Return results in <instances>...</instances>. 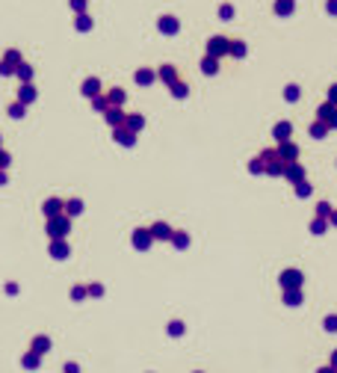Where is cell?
I'll use <instances>...</instances> for the list:
<instances>
[{
	"mask_svg": "<svg viewBox=\"0 0 337 373\" xmlns=\"http://www.w3.org/2000/svg\"><path fill=\"white\" fill-rule=\"evenodd\" d=\"M68 228H71L68 216H53V220H48V234H51V240L68 237Z\"/></svg>",
	"mask_w": 337,
	"mask_h": 373,
	"instance_id": "6da1fadb",
	"label": "cell"
},
{
	"mask_svg": "<svg viewBox=\"0 0 337 373\" xmlns=\"http://www.w3.org/2000/svg\"><path fill=\"white\" fill-rule=\"evenodd\" d=\"M228 48H231V39H225V36H213V39L207 42V56L219 59V56L228 53Z\"/></svg>",
	"mask_w": 337,
	"mask_h": 373,
	"instance_id": "7a4b0ae2",
	"label": "cell"
},
{
	"mask_svg": "<svg viewBox=\"0 0 337 373\" xmlns=\"http://www.w3.org/2000/svg\"><path fill=\"white\" fill-rule=\"evenodd\" d=\"M42 210H45V216H48V220H53V216H62V210H65V202H62V199H48Z\"/></svg>",
	"mask_w": 337,
	"mask_h": 373,
	"instance_id": "3957f363",
	"label": "cell"
},
{
	"mask_svg": "<svg viewBox=\"0 0 337 373\" xmlns=\"http://www.w3.org/2000/svg\"><path fill=\"white\" fill-rule=\"evenodd\" d=\"M320 119L328 128H337V104H322L320 107Z\"/></svg>",
	"mask_w": 337,
	"mask_h": 373,
	"instance_id": "277c9868",
	"label": "cell"
},
{
	"mask_svg": "<svg viewBox=\"0 0 337 373\" xmlns=\"http://www.w3.org/2000/svg\"><path fill=\"white\" fill-rule=\"evenodd\" d=\"M178 30H181V21H178V18H172V15L160 18V33L172 36V33H178Z\"/></svg>",
	"mask_w": 337,
	"mask_h": 373,
	"instance_id": "5b68a950",
	"label": "cell"
},
{
	"mask_svg": "<svg viewBox=\"0 0 337 373\" xmlns=\"http://www.w3.org/2000/svg\"><path fill=\"white\" fill-rule=\"evenodd\" d=\"M104 116H107V121H110L113 128H121V125H124V119H127V116H124L118 107H107V110H104Z\"/></svg>",
	"mask_w": 337,
	"mask_h": 373,
	"instance_id": "8992f818",
	"label": "cell"
},
{
	"mask_svg": "<svg viewBox=\"0 0 337 373\" xmlns=\"http://www.w3.org/2000/svg\"><path fill=\"white\" fill-rule=\"evenodd\" d=\"M148 231H151V237H154V240H172V234H175V231L168 228L166 222H157V225H151Z\"/></svg>",
	"mask_w": 337,
	"mask_h": 373,
	"instance_id": "52a82bcc",
	"label": "cell"
},
{
	"mask_svg": "<svg viewBox=\"0 0 337 373\" xmlns=\"http://www.w3.org/2000/svg\"><path fill=\"white\" fill-rule=\"evenodd\" d=\"M80 92H83L86 98H95V95L101 92V83H98V77H86L83 86H80Z\"/></svg>",
	"mask_w": 337,
	"mask_h": 373,
	"instance_id": "ba28073f",
	"label": "cell"
},
{
	"mask_svg": "<svg viewBox=\"0 0 337 373\" xmlns=\"http://www.w3.org/2000/svg\"><path fill=\"white\" fill-rule=\"evenodd\" d=\"M18 101L24 104V107H27V104H33L36 101V86L33 83H24V86H21V89H18Z\"/></svg>",
	"mask_w": 337,
	"mask_h": 373,
	"instance_id": "9c48e42d",
	"label": "cell"
},
{
	"mask_svg": "<svg viewBox=\"0 0 337 373\" xmlns=\"http://www.w3.org/2000/svg\"><path fill=\"white\" fill-rule=\"evenodd\" d=\"M151 231H145V228H139V231H136L133 234V246L136 249H148V246H151Z\"/></svg>",
	"mask_w": 337,
	"mask_h": 373,
	"instance_id": "30bf717a",
	"label": "cell"
},
{
	"mask_svg": "<svg viewBox=\"0 0 337 373\" xmlns=\"http://www.w3.org/2000/svg\"><path fill=\"white\" fill-rule=\"evenodd\" d=\"M281 282H284V288H299V285H302V272L299 270H287L284 275H281Z\"/></svg>",
	"mask_w": 337,
	"mask_h": 373,
	"instance_id": "8fae6325",
	"label": "cell"
},
{
	"mask_svg": "<svg viewBox=\"0 0 337 373\" xmlns=\"http://www.w3.org/2000/svg\"><path fill=\"white\" fill-rule=\"evenodd\" d=\"M68 252H71V249H68V243L62 237L51 243V255H53V258H68Z\"/></svg>",
	"mask_w": 337,
	"mask_h": 373,
	"instance_id": "7c38bea8",
	"label": "cell"
},
{
	"mask_svg": "<svg viewBox=\"0 0 337 373\" xmlns=\"http://www.w3.org/2000/svg\"><path fill=\"white\" fill-rule=\"evenodd\" d=\"M51 350V338H45V335H39V338H33V353H39V356H45Z\"/></svg>",
	"mask_w": 337,
	"mask_h": 373,
	"instance_id": "4fadbf2b",
	"label": "cell"
},
{
	"mask_svg": "<svg viewBox=\"0 0 337 373\" xmlns=\"http://www.w3.org/2000/svg\"><path fill=\"white\" fill-rule=\"evenodd\" d=\"M39 361H42V356H39V353H33V350H30L27 356H21V364H24L27 370H36V367H39Z\"/></svg>",
	"mask_w": 337,
	"mask_h": 373,
	"instance_id": "5bb4252c",
	"label": "cell"
},
{
	"mask_svg": "<svg viewBox=\"0 0 337 373\" xmlns=\"http://www.w3.org/2000/svg\"><path fill=\"white\" fill-rule=\"evenodd\" d=\"M154 77H157V74H154L151 68H139V71H136V83H139V86L154 83Z\"/></svg>",
	"mask_w": 337,
	"mask_h": 373,
	"instance_id": "9a60e30c",
	"label": "cell"
},
{
	"mask_svg": "<svg viewBox=\"0 0 337 373\" xmlns=\"http://www.w3.org/2000/svg\"><path fill=\"white\" fill-rule=\"evenodd\" d=\"M116 139L121 145H133V131H127V128L121 125V128H116Z\"/></svg>",
	"mask_w": 337,
	"mask_h": 373,
	"instance_id": "2e32d148",
	"label": "cell"
},
{
	"mask_svg": "<svg viewBox=\"0 0 337 373\" xmlns=\"http://www.w3.org/2000/svg\"><path fill=\"white\" fill-rule=\"evenodd\" d=\"M160 77H163L168 86L175 83V80H181V77H178V68H175V66H163V68H160Z\"/></svg>",
	"mask_w": 337,
	"mask_h": 373,
	"instance_id": "e0dca14e",
	"label": "cell"
},
{
	"mask_svg": "<svg viewBox=\"0 0 337 373\" xmlns=\"http://www.w3.org/2000/svg\"><path fill=\"white\" fill-rule=\"evenodd\" d=\"M107 101H110V107H121L124 104V89H110Z\"/></svg>",
	"mask_w": 337,
	"mask_h": 373,
	"instance_id": "ac0fdd59",
	"label": "cell"
},
{
	"mask_svg": "<svg viewBox=\"0 0 337 373\" xmlns=\"http://www.w3.org/2000/svg\"><path fill=\"white\" fill-rule=\"evenodd\" d=\"M80 210H83V202H80V199H71V202H65V216H68V220H71V216H77Z\"/></svg>",
	"mask_w": 337,
	"mask_h": 373,
	"instance_id": "d6986e66",
	"label": "cell"
},
{
	"mask_svg": "<svg viewBox=\"0 0 337 373\" xmlns=\"http://www.w3.org/2000/svg\"><path fill=\"white\" fill-rule=\"evenodd\" d=\"M293 9H296V0H278V3H275V12H278V15H290Z\"/></svg>",
	"mask_w": 337,
	"mask_h": 373,
	"instance_id": "ffe728a7",
	"label": "cell"
},
{
	"mask_svg": "<svg viewBox=\"0 0 337 373\" xmlns=\"http://www.w3.org/2000/svg\"><path fill=\"white\" fill-rule=\"evenodd\" d=\"M3 63H9V66H12V68H18V66H21V63H24V59H21V53H18L15 48H9V51L3 53Z\"/></svg>",
	"mask_w": 337,
	"mask_h": 373,
	"instance_id": "44dd1931",
	"label": "cell"
},
{
	"mask_svg": "<svg viewBox=\"0 0 337 373\" xmlns=\"http://www.w3.org/2000/svg\"><path fill=\"white\" fill-rule=\"evenodd\" d=\"M15 74L21 77V80H24V83H30V80H33V68L27 66V63H21V66L15 68Z\"/></svg>",
	"mask_w": 337,
	"mask_h": 373,
	"instance_id": "7402d4cb",
	"label": "cell"
},
{
	"mask_svg": "<svg viewBox=\"0 0 337 373\" xmlns=\"http://www.w3.org/2000/svg\"><path fill=\"white\" fill-rule=\"evenodd\" d=\"M74 27H77L80 33H86V30H92V18L86 15V12H80V15H77V24H74Z\"/></svg>",
	"mask_w": 337,
	"mask_h": 373,
	"instance_id": "603a6c76",
	"label": "cell"
},
{
	"mask_svg": "<svg viewBox=\"0 0 337 373\" xmlns=\"http://www.w3.org/2000/svg\"><path fill=\"white\" fill-rule=\"evenodd\" d=\"M142 125H145V121H142V116H127V121H124V128H127V131H142Z\"/></svg>",
	"mask_w": 337,
	"mask_h": 373,
	"instance_id": "cb8c5ba5",
	"label": "cell"
},
{
	"mask_svg": "<svg viewBox=\"0 0 337 373\" xmlns=\"http://www.w3.org/2000/svg\"><path fill=\"white\" fill-rule=\"evenodd\" d=\"M228 53H231V56H246V53H249V48H246V42H231Z\"/></svg>",
	"mask_w": 337,
	"mask_h": 373,
	"instance_id": "d4e9b609",
	"label": "cell"
},
{
	"mask_svg": "<svg viewBox=\"0 0 337 373\" xmlns=\"http://www.w3.org/2000/svg\"><path fill=\"white\" fill-rule=\"evenodd\" d=\"M296 154H299V148H296L293 142H284V145H281V157H284V160H296Z\"/></svg>",
	"mask_w": 337,
	"mask_h": 373,
	"instance_id": "484cf974",
	"label": "cell"
},
{
	"mask_svg": "<svg viewBox=\"0 0 337 373\" xmlns=\"http://www.w3.org/2000/svg\"><path fill=\"white\" fill-rule=\"evenodd\" d=\"M9 116H12V119H24V104L21 101L9 104Z\"/></svg>",
	"mask_w": 337,
	"mask_h": 373,
	"instance_id": "4316f807",
	"label": "cell"
},
{
	"mask_svg": "<svg viewBox=\"0 0 337 373\" xmlns=\"http://www.w3.org/2000/svg\"><path fill=\"white\" fill-rule=\"evenodd\" d=\"M311 134H314V136H325V134H328V125H325V121H314V125H311Z\"/></svg>",
	"mask_w": 337,
	"mask_h": 373,
	"instance_id": "83f0119b",
	"label": "cell"
},
{
	"mask_svg": "<svg viewBox=\"0 0 337 373\" xmlns=\"http://www.w3.org/2000/svg\"><path fill=\"white\" fill-rule=\"evenodd\" d=\"M172 92H175V98H186V83L175 80V83H172Z\"/></svg>",
	"mask_w": 337,
	"mask_h": 373,
	"instance_id": "f1b7e54d",
	"label": "cell"
},
{
	"mask_svg": "<svg viewBox=\"0 0 337 373\" xmlns=\"http://www.w3.org/2000/svg\"><path fill=\"white\" fill-rule=\"evenodd\" d=\"M216 66H219V63H216L213 56H204V74H216Z\"/></svg>",
	"mask_w": 337,
	"mask_h": 373,
	"instance_id": "f546056e",
	"label": "cell"
},
{
	"mask_svg": "<svg viewBox=\"0 0 337 373\" xmlns=\"http://www.w3.org/2000/svg\"><path fill=\"white\" fill-rule=\"evenodd\" d=\"M92 107H95V110H107V107H110V101H107V98H101V95H95V98H92Z\"/></svg>",
	"mask_w": 337,
	"mask_h": 373,
	"instance_id": "4dcf8cb0",
	"label": "cell"
},
{
	"mask_svg": "<svg viewBox=\"0 0 337 373\" xmlns=\"http://www.w3.org/2000/svg\"><path fill=\"white\" fill-rule=\"evenodd\" d=\"M284 98H287V101H296V98H299V86H287Z\"/></svg>",
	"mask_w": 337,
	"mask_h": 373,
	"instance_id": "1f68e13d",
	"label": "cell"
},
{
	"mask_svg": "<svg viewBox=\"0 0 337 373\" xmlns=\"http://www.w3.org/2000/svg\"><path fill=\"white\" fill-rule=\"evenodd\" d=\"M71 9L80 15V12H86V0H71Z\"/></svg>",
	"mask_w": 337,
	"mask_h": 373,
	"instance_id": "d6a6232c",
	"label": "cell"
},
{
	"mask_svg": "<svg viewBox=\"0 0 337 373\" xmlns=\"http://www.w3.org/2000/svg\"><path fill=\"white\" fill-rule=\"evenodd\" d=\"M0 74H3V77H6V74H15V68L9 66V63H3V59H0Z\"/></svg>",
	"mask_w": 337,
	"mask_h": 373,
	"instance_id": "836d02e7",
	"label": "cell"
},
{
	"mask_svg": "<svg viewBox=\"0 0 337 373\" xmlns=\"http://www.w3.org/2000/svg\"><path fill=\"white\" fill-rule=\"evenodd\" d=\"M287 134H290V125H278V128H275V136H281V139H284Z\"/></svg>",
	"mask_w": 337,
	"mask_h": 373,
	"instance_id": "e575fe53",
	"label": "cell"
},
{
	"mask_svg": "<svg viewBox=\"0 0 337 373\" xmlns=\"http://www.w3.org/2000/svg\"><path fill=\"white\" fill-rule=\"evenodd\" d=\"M9 160H12V157H9V154L0 148V169H6V166H9Z\"/></svg>",
	"mask_w": 337,
	"mask_h": 373,
	"instance_id": "d590c367",
	"label": "cell"
},
{
	"mask_svg": "<svg viewBox=\"0 0 337 373\" xmlns=\"http://www.w3.org/2000/svg\"><path fill=\"white\" fill-rule=\"evenodd\" d=\"M328 104H337V83L328 89Z\"/></svg>",
	"mask_w": 337,
	"mask_h": 373,
	"instance_id": "8d00e7d4",
	"label": "cell"
},
{
	"mask_svg": "<svg viewBox=\"0 0 337 373\" xmlns=\"http://www.w3.org/2000/svg\"><path fill=\"white\" fill-rule=\"evenodd\" d=\"M181 329H184V326H181V323H172V326H168V332H172V335H184V332H181Z\"/></svg>",
	"mask_w": 337,
	"mask_h": 373,
	"instance_id": "74e56055",
	"label": "cell"
},
{
	"mask_svg": "<svg viewBox=\"0 0 337 373\" xmlns=\"http://www.w3.org/2000/svg\"><path fill=\"white\" fill-rule=\"evenodd\" d=\"M219 15L222 18H231V15H234V9H231V6H219Z\"/></svg>",
	"mask_w": 337,
	"mask_h": 373,
	"instance_id": "f35d334b",
	"label": "cell"
},
{
	"mask_svg": "<svg viewBox=\"0 0 337 373\" xmlns=\"http://www.w3.org/2000/svg\"><path fill=\"white\" fill-rule=\"evenodd\" d=\"M89 293H92V296H101L104 290H101V285H89Z\"/></svg>",
	"mask_w": 337,
	"mask_h": 373,
	"instance_id": "ab89813d",
	"label": "cell"
},
{
	"mask_svg": "<svg viewBox=\"0 0 337 373\" xmlns=\"http://www.w3.org/2000/svg\"><path fill=\"white\" fill-rule=\"evenodd\" d=\"M71 296H74V299H83L86 290H83V288H74V293H71Z\"/></svg>",
	"mask_w": 337,
	"mask_h": 373,
	"instance_id": "60d3db41",
	"label": "cell"
},
{
	"mask_svg": "<svg viewBox=\"0 0 337 373\" xmlns=\"http://www.w3.org/2000/svg\"><path fill=\"white\" fill-rule=\"evenodd\" d=\"M328 12H331V15H337V0H328Z\"/></svg>",
	"mask_w": 337,
	"mask_h": 373,
	"instance_id": "b9f144b4",
	"label": "cell"
},
{
	"mask_svg": "<svg viewBox=\"0 0 337 373\" xmlns=\"http://www.w3.org/2000/svg\"><path fill=\"white\" fill-rule=\"evenodd\" d=\"M65 373H77V364H65Z\"/></svg>",
	"mask_w": 337,
	"mask_h": 373,
	"instance_id": "7bdbcfd3",
	"label": "cell"
},
{
	"mask_svg": "<svg viewBox=\"0 0 337 373\" xmlns=\"http://www.w3.org/2000/svg\"><path fill=\"white\" fill-rule=\"evenodd\" d=\"M0 184H6V172L0 169Z\"/></svg>",
	"mask_w": 337,
	"mask_h": 373,
	"instance_id": "ee69618b",
	"label": "cell"
},
{
	"mask_svg": "<svg viewBox=\"0 0 337 373\" xmlns=\"http://www.w3.org/2000/svg\"><path fill=\"white\" fill-rule=\"evenodd\" d=\"M331 367H337V353H334V358H331Z\"/></svg>",
	"mask_w": 337,
	"mask_h": 373,
	"instance_id": "f6af8a7d",
	"label": "cell"
},
{
	"mask_svg": "<svg viewBox=\"0 0 337 373\" xmlns=\"http://www.w3.org/2000/svg\"><path fill=\"white\" fill-rule=\"evenodd\" d=\"M320 373H334V367H328V370H320Z\"/></svg>",
	"mask_w": 337,
	"mask_h": 373,
	"instance_id": "bcb514c9",
	"label": "cell"
},
{
	"mask_svg": "<svg viewBox=\"0 0 337 373\" xmlns=\"http://www.w3.org/2000/svg\"><path fill=\"white\" fill-rule=\"evenodd\" d=\"M0 145H3V139H0Z\"/></svg>",
	"mask_w": 337,
	"mask_h": 373,
	"instance_id": "7dc6e473",
	"label": "cell"
}]
</instances>
